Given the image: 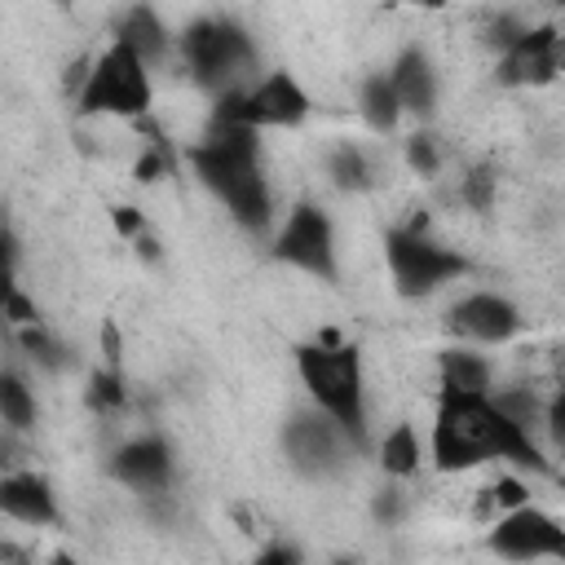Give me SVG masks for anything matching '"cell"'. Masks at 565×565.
<instances>
[{"instance_id":"obj_1","label":"cell","mask_w":565,"mask_h":565,"mask_svg":"<svg viewBox=\"0 0 565 565\" xmlns=\"http://www.w3.org/2000/svg\"><path fill=\"white\" fill-rule=\"evenodd\" d=\"M428 459L437 472H472L481 463H512L543 477L552 472L530 428H521L508 411H499L490 393H459V388H437Z\"/></svg>"},{"instance_id":"obj_2","label":"cell","mask_w":565,"mask_h":565,"mask_svg":"<svg viewBox=\"0 0 565 565\" xmlns=\"http://www.w3.org/2000/svg\"><path fill=\"white\" fill-rule=\"evenodd\" d=\"M185 159L247 234L274 230V190L260 168V128L212 115L203 137L185 150Z\"/></svg>"},{"instance_id":"obj_3","label":"cell","mask_w":565,"mask_h":565,"mask_svg":"<svg viewBox=\"0 0 565 565\" xmlns=\"http://www.w3.org/2000/svg\"><path fill=\"white\" fill-rule=\"evenodd\" d=\"M296 375L313 406H322L358 450H371V406H366V366L353 340L340 331H318V340L296 344Z\"/></svg>"},{"instance_id":"obj_4","label":"cell","mask_w":565,"mask_h":565,"mask_svg":"<svg viewBox=\"0 0 565 565\" xmlns=\"http://www.w3.org/2000/svg\"><path fill=\"white\" fill-rule=\"evenodd\" d=\"M177 62L216 97L256 84V44L234 18H199L177 35Z\"/></svg>"},{"instance_id":"obj_5","label":"cell","mask_w":565,"mask_h":565,"mask_svg":"<svg viewBox=\"0 0 565 565\" xmlns=\"http://www.w3.org/2000/svg\"><path fill=\"white\" fill-rule=\"evenodd\" d=\"M154 106V71L137 49L110 35V44L93 57L88 79L75 97L79 119H146Z\"/></svg>"},{"instance_id":"obj_6","label":"cell","mask_w":565,"mask_h":565,"mask_svg":"<svg viewBox=\"0 0 565 565\" xmlns=\"http://www.w3.org/2000/svg\"><path fill=\"white\" fill-rule=\"evenodd\" d=\"M384 256H388L393 291L402 300H424V296H433L446 282L468 274V256L459 247H450L441 238H428V230H415V225L388 230Z\"/></svg>"},{"instance_id":"obj_7","label":"cell","mask_w":565,"mask_h":565,"mask_svg":"<svg viewBox=\"0 0 565 565\" xmlns=\"http://www.w3.org/2000/svg\"><path fill=\"white\" fill-rule=\"evenodd\" d=\"M269 256L278 265H291L318 282H335L340 278V247H335V225L327 216L322 203H291V212L282 216V225H274L269 234Z\"/></svg>"},{"instance_id":"obj_8","label":"cell","mask_w":565,"mask_h":565,"mask_svg":"<svg viewBox=\"0 0 565 565\" xmlns=\"http://www.w3.org/2000/svg\"><path fill=\"white\" fill-rule=\"evenodd\" d=\"M212 115L221 119H238L252 128H300L313 115V97L309 88L291 75V71H269L247 88H230L216 97Z\"/></svg>"},{"instance_id":"obj_9","label":"cell","mask_w":565,"mask_h":565,"mask_svg":"<svg viewBox=\"0 0 565 565\" xmlns=\"http://www.w3.org/2000/svg\"><path fill=\"white\" fill-rule=\"evenodd\" d=\"M282 455H287V463L300 472V477H331V472H340L353 455H362L358 446H353V437L322 411V406H305V411H296L287 424H282Z\"/></svg>"},{"instance_id":"obj_10","label":"cell","mask_w":565,"mask_h":565,"mask_svg":"<svg viewBox=\"0 0 565 565\" xmlns=\"http://www.w3.org/2000/svg\"><path fill=\"white\" fill-rule=\"evenodd\" d=\"M561 75H565V31L556 22H530L494 57V79L503 88H543Z\"/></svg>"},{"instance_id":"obj_11","label":"cell","mask_w":565,"mask_h":565,"mask_svg":"<svg viewBox=\"0 0 565 565\" xmlns=\"http://www.w3.org/2000/svg\"><path fill=\"white\" fill-rule=\"evenodd\" d=\"M486 547L503 561H565V525L552 512L521 503L490 521Z\"/></svg>"},{"instance_id":"obj_12","label":"cell","mask_w":565,"mask_h":565,"mask_svg":"<svg viewBox=\"0 0 565 565\" xmlns=\"http://www.w3.org/2000/svg\"><path fill=\"white\" fill-rule=\"evenodd\" d=\"M110 481H119L124 490L150 499V494H168L172 490V477H177V459H172V446L159 437V433H141V437H128L110 463H106Z\"/></svg>"},{"instance_id":"obj_13","label":"cell","mask_w":565,"mask_h":565,"mask_svg":"<svg viewBox=\"0 0 565 565\" xmlns=\"http://www.w3.org/2000/svg\"><path fill=\"white\" fill-rule=\"evenodd\" d=\"M446 327L468 344H508L521 335L525 318L503 291H468L450 305Z\"/></svg>"},{"instance_id":"obj_14","label":"cell","mask_w":565,"mask_h":565,"mask_svg":"<svg viewBox=\"0 0 565 565\" xmlns=\"http://www.w3.org/2000/svg\"><path fill=\"white\" fill-rule=\"evenodd\" d=\"M0 512L18 525H31V530H49V525L62 521V508H57V494H53L49 477H40L31 468L0 477Z\"/></svg>"},{"instance_id":"obj_15","label":"cell","mask_w":565,"mask_h":565,"mask_svg":"<svg viewBox=\"0 0 565 565\" xmlns=\"http://www.w3.org/2000/svg\"><path fill=\"white\" fill-rule=\"evenodd\" d=\"M388 79H393V88H397L406 115L428 119V115L437 110V93H441L437 66H433V57H428L419 44H406V49L388 62Z\"/></svg>"},{"instance_id":"obj_16","label":"cell","mask_w":565,"mask_h":565,"mask_svg":"<svg viewBox=\"0 0 565 565\" xmlns=\"http://www.w3.org/2000/svg\"><path fill=\"white\" fill-rule=\"evenodd\" d=\"M115 40H124L128 49H137V53L146 57V66H150V71H159V66L177 53V35L163 26L159 9H154V4H146V0H137V4L115 22Z\"/></svg>"},{"instance_id":"obj_17","label":"cell","mask_w":565,"mask_h":565,"mask_svg":"<svg viewBox=\"0 0 565 565\" xmlns=\"http://www.w3.org/2000/svg\"><path fill=\"white\" fill-rule=\"evenodd\" d=\"M437 384L459 393H490L494 388V362L468 344H450L437 353Z\"/></svg>"},{"instance_id":"obj_18","label":"cell","mask_w":565,"mask_h":565,"mask_svg":"<svg viewBox=\"0 0 565 565\" xmlns=\"http://www.w3.org/2000/svg\"><path fill=\"white\" fill-rule=\"evenodd\" d=\"M358 115H362V124H366L371 132H380V137L397 132V124H402L406 110H402V97H397L388 71H371V75L358 84Z\"/></svg>"},{"instance_id":"obj_19","label":"cell","mask_w":565,"mask_h":565,"mask_svg":"<svg viewBox=\"0 0 565 565\" xmlns=\"http://www.w3.org/2000/svg\"><path fill=\"white\" fill-rule=\"evenodd\" d=\"M419 463H424L419 428H415L411 419L393 424V428L380 437V468H384V477L406 481V477H415V472H419Z\"/></svg>"},{"instance_id":"obj_20","label":"cell","mask_w":565,"mask_h":565,"mask_svg":"<svg viewBox=\"0 0 565 565\" xmlns=\"http://www.w3.org/2000/svg\"><path fill=\"white\" fill-rule=\"evenodd\" d=\"M35 415H40L35 388L13 366H4L0 371V419H4V428L9 433H31L35 428Z\"/></svg>"},{"instance_id":"obj_21","label":"cell","mask_w":565,"mask_h":565,"mask_svg":"<svg viewBox=\"0 0 565 565\" xmlns=\"http://www.w3.org/2000/svg\"><path fill=\"white\" fill-rule=\"evenodd\" d=\"M371 159H366V150L362 146H353V141H340V146H331L327 150V181L335 185V190H344V194H358V190H366L371 185Z\"/></svg>"},{"instance_id":"obj_22","label":"cell","mask_w":565,"mask_h":565,"mask_svg":"<svg viewBox=\"0 0 565 565\" xmlns=\"http://www.w3.org/2000/svg\"><path fill=\"white\" fill-rule=\"evenodd\" d=\"M13 344H18L40 371H66V366H71L66 344H62L44 322H35V327H18V331H13Z\"/></svg>"},{"instance_id":"obj_23","label":"cell","mask_w":565,"mask_h":565,"mask_svg":"<svg viewBox=\"0 0 565 565\" xmlns=\"http://www.w3.org/2000/svg\"><path fill=\"white\" fill-rule=\"evenodd\" d=\"M84 402L93 415H119L128 406V384H124V371L119 366H97L84 384Z\"/></svg>"},{"instance_id":"obj_24","label":"cell","mask_w":565,"mask_h":565,"mask_svg":"<svg viewBox=\"0 0 565 565\" xmlns=\"http://www.w3.org/2000/svg\"><path fill=\"white\" fill-rule=\"evenodd\" d=\"M490 397H494V406L499 411H508L521 428H530V433H539L543 428V411H547V397H539L530 384H512V388H490Z\"/></svg>"},{"instance_id":"obj_25","label":"cell","mask_w":565,"mask_h":565,"mask_svg":"<svg viewBox=\"0 0 565 565\" xmlns=\"http://www.w3.org/2000/svg\"><path fill=\"white\" fill-rule=\"evenodd\" d=\"M459 203H468L472 212H486L494 203V163H477L459 177Z\"/></svg>"},{"instance_id":"obj_26","label":"cell","mask_w":565,"mask_h":565,"mask_svg":"<svg viewBox=\"0 0 565 565\" xmlns=\"http://www.w3.org/2000/svg\"><path fill=\"white\" fill-rule=\"evenodd\" d=\"M4 322H9V331L44 322V318H40V309H35V300H31L26 291H22L18 274H4Z\"/></svg>"},{"instance_id":"obj_27","label":"cell","mask_w":565,"mask_h":565,"mask_svg":"<svg viewBox=\"0 0 565 565\" xmlns=\"http://www.w3.org/2000/svg\"><path fill=\"white\" fill-rule=\"evenodd\" d=\"M406 490L402 486H380L375 494H371V521L380 525V530H393V525H402L406 521Z\"/></svg>"},{"instance_id":"obj_28","label":"cell","mask_w":565,"mask_h":565,"mask_svg":"<svg viewBox=\"0 0 565 565\" xmlns=\"http://www.w3.org/2000/svg\"><path fill=\"white\" fill-rule=\"evenodd\" d=\"M406 168H411L415 177H437V172H441V150H437V137H428V132L406 137Z\"/></svg>"},{"instance_id":"obj_29","label":"cell","mask_w":565,"mask_h":565,"mask_svg":"<svg viewBox=\"0 0 565 565\" xmlns=\"http://www.w3.org/2000/svg\"><path fill=\"white\" fill-rule=\"evenodd\" d=\"M525 26H530V22H525V18H516V13H494V18L486 22V31H481V44H486V49H494V57H499V53H503V49H508Z\"/></svg>"},{"instance_id":"obj_30","label":"cell","mask_w":565,"mask_h":565,"mask_svg":"<svg viewBox=\"0 0 565 565\" xmlns=\"http://www.w3.org/2000/svg\"><path fill=\"white\" fill-rule=\"evenodd\" d=\"M168 163H172L168 146H163V141H150V146H146V150L137 154V163H132V177L150 185V181H159V177L168 172Z\"/></svg>"},{"instance_id":"obj_31","label":"cell","mask_w":565,"mask_h":565,"mask_svg":"<svg viewBox=\"0 0 565 565\" xmlns=\"http://www.w3.org/2000/svg\"><path fill=\"white\" fill-rule=\"evenodd\" d=\"M110 225H115V234H119V238H128V243H132V238H141V234L150 230L146 212H141V207H132V203H115V207H110Z\"/></svg>"},{"instance_id":"obj_32","label":"cell","mask_w":565,"mask_h":565,"mask_svg":"<svg viewBox=\"0 0 565 565\" xmlns=\"http://www.w3.org/2000/svg\"><path fill=\"white\" fill-rule=\"evenodd\" d=\"M490 490H494V508H499V512H512V508L530 503V486H525L521 477H494Z\"/></svg>"},{"instance_id":"obj_33","label":"cell","mask_w":565,"mask_h":565,"mask_svg":"<svg viewBox=\"0 0 565 565\" xmlns=\"http://www.w3.org/2000/svg\"><path fill=\"white\" fill-rule=\"evenodd\" d=\"M543 433L556 450H565V384L547 397V411H543Z\"/></svg>"},{"instance_id":"obj_34","label":"cell","mask_w":565,"mask_h":565,"mask_svg":"<svg viewBox=\"0 0 565 565\" xmlns=\"http://www.w3.org/2000/svg\"><path fill=\"white\" fill-rule=\"evenodd\" d=\"M97 344H102V362L106 366H124V335H119V322L115 318H102Z\"/></svg>"},{"instance_id":"obj_35","label":"cell","mask_w":565,"mask_h":565,"mask_svg":"<svg viewBox=\"0 0 565 565\" xmlns=\"http://www.w3.org/2000/svg\"><path fill=\"white\" fill-rule=\"evenodd\" d=\"M256 561H260V565H296V561H300V547H291V543H269V547L256 552Z\"/></svg>"},{"instance_id":"obj_36","label":"cell","mask_w":565,"mask_h":565,"mask_svg":"<svg viewBox=\"0 0 565 565\" xmlns=\"http://www.w3.org/2000/svg\"><path fill=\"white\" fill-rule=\"evenodd\" d=\"M132 252H137V256H141L146 265H159V260H163V243H159V238H154L150 230H146L141 238H132Z\"/></svg>"},{"instance_id":"obj_37","label":"cell","mask_w":565,"mask_h":565,"mask_svg":"<svg viewBox=\"0 0 565 565\" xmlns=\"http://www.w3.org/2000/svg\"><path fill=\"white\" fill-rule=\"evenodd\" d=\"M393 4H415V9H441L446 0H393Z\"/></svg>"},{"instance_id":"obj_38","label":"cell","mask_w":565,"mask_h":565,"mask_svg":"<svg viewBox=\"0 0 565 565\" xmlns=\"http://www.w3.org/2000/svg\"><path fill=\"white\" fill-rule=\"evenodd\" d=\"M53 4H57V9H71V4H75V0H53Z\"/></svg>"},{"instance_id":"obj_39","label":"cell","mask_w":565,"mask_h":565,"mask_svg":"<svg viewBox=\"0 0 565 565\" xmlns=\"http://www.w3.org/2000/svg\"><path fill=\"white\" fill-rule=\"evenodd\" d=\"M556 486H561V490H565V468H561V472H556Z\"/></svg>"}]
</instances>
